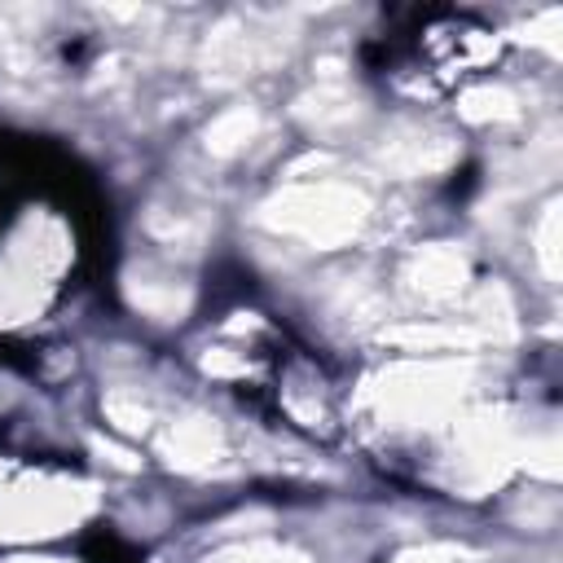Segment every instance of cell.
Instances as JSON below:
<instances>
[{
  "label": "cell",
  "mask_w": 563,
  "mask_h": 563,
  "mask_svg": "<svg viewBox=\"0 0 563 563\" xmlns=\"http://www.w3.org/2000/svg\"><path fill=\"white\" fill-rule=\"evenodd\" d=\"M84 550H88L92 563H136V554H132L114 532H106V528H92V532L84 537Z\"/></svg>",
  "instance_id": "obj_1"
}]
</instances>
